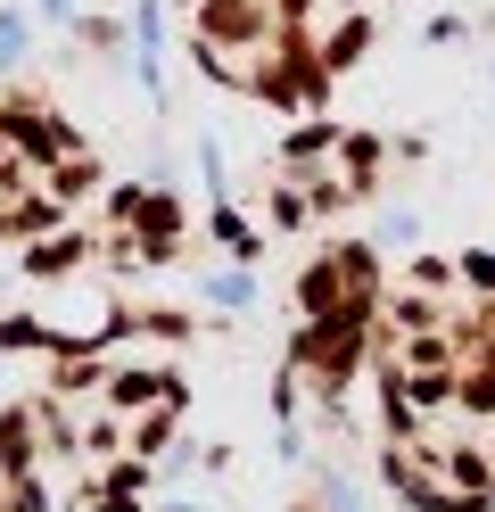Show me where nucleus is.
<instances>
[{
  "label": "nucleus",
  "mask_w": 495,
  "mask_h": 512,
  "mask_svg": "<svg viewBox=\"0 0 495 512\" xmlns=\"http://www.w3.org/2000/svg\"><path fill=\"white\" fill-rule=\"evenodd\" d=\"M487 471H495V446H487Z\"/></svg>",
  "instance_id": "obj_2"
},
{
  "label": "nucleus",
  "mask_w": 495,
  "mask_h": 512,
  "mask_svg": "<svg viewBox=\"0 0 495 512\" xmlns=\"http://www.w3.org/2000/svg\"><path fill=\"white\" fill-rule=\"evenodd\" d=\"M462 290L495 306V256H462Z\"/></svg>",
  "instance_id": "obj_1"
}]
</instances>
